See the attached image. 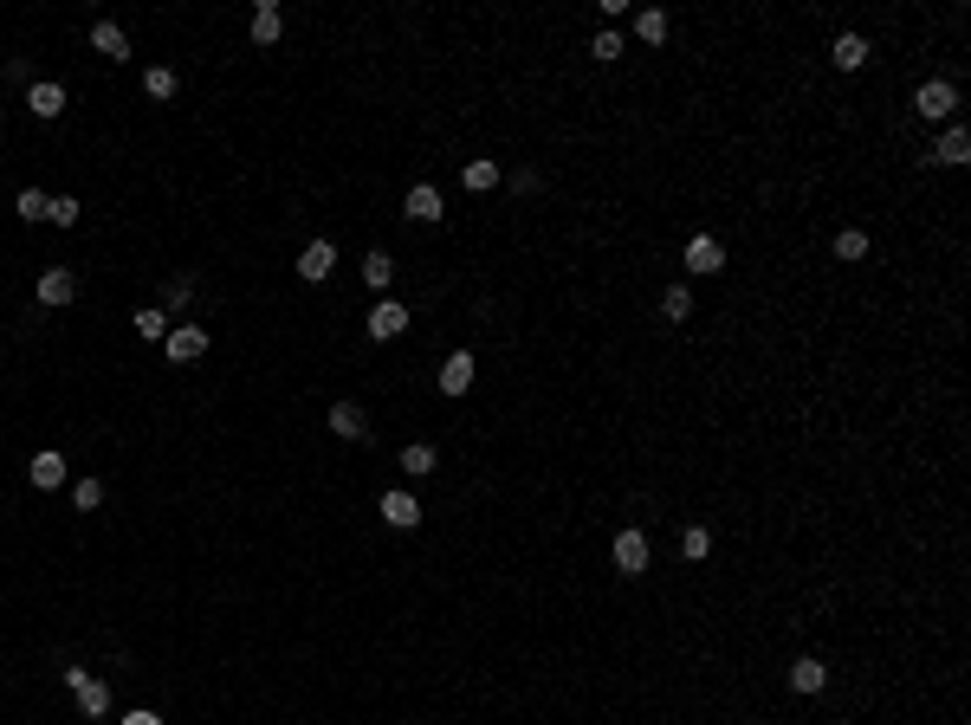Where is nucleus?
Segmentation results:
<instances>
[{"label":"nucleus","instance_id":"obj_21","mask_svg":"<svg viewBox=\"0 0 971 725\" xmlns=\"http://www.w3.org/2000/svg\"><path fill=\"white\" fill-rule=\"evenodd\" d=\"M434 467H441V454H434L428 441H408V447H402V473H408V480H428Z\"/></svg>","mask_w":971,"mask_h":725},{"label":"nucleus","instance_id":"obj_11","mask_svg":"<svg viewBox=\"0 0 971 725\" xmlns=\"http://www.w3.org/2000/svg\"><path fill=\"white\" fill-rule=\"evenodd\" d=\"M790 687L797 693H829V661L823 654H797V661H790Z\"/></svg>","mask_w":971,"mask_h":725},{"label":"nucleus","instance_id":"obj_24","mask_svg":"<svg viewBox=\"0 0 971 725\" xmlns=\"http://www.w3.org/2000/svg\"><path fill=\"white\" fill-rule=\"evenodd\" d=\"M706 551H713V531H706V525L680 531V557H687V564H706Z\"/></svg>","mask_w":971,"mask_h":725},{"label":"nucleus","instance_id":"obj_20","mask_svg":"<svg viewBox=\"0 0 971 725\" xmlns=\"http://www.w3.org/2000/svg\"><path fill=\"white\" fill-rule=\"evenodd\" d=\"M829 59H836V72H861V65H868V39H861V33H836Z\"/></svg>","mask_w":971,"mask_h":725},{"label":"nucleus","instance_id":"obj_29","mask_svg":"<svg viewBox=\"0 0 971 725\" xmlns=\"http://www.w3.org/2000/svg\"><path fill=\"white\" fill-rule=\"evenodd\" d=\"M836 259H849V266L868 259V234H861V227H842V234H836Z\"/></svg>","mask_w":971,"mask_h":725},{"label":"nucleus","instance_id":"obj_13","mask_svg":"<svg viewBox=\"0 0 971 725\" xmlns=\"http://www.w3.org/2000/svg\"><path fill=\"white\" fill-rule=\"evenodd\" d=\"M687 272H700V279L706 272H726V246H719L713 234H693L687 240Z\"/></svg>","mask_w":971,"mask_h":725},{"label":"nucleus","instance_id":"obj_2","mask_svg":"<svg viewBox=\"0 0 971 725\" xmlns=\"http://www.w3.org/2000/svg\"><path fill=\"white\" fill-rule=\"evenodd\" d=\"M65 687H72V700H78V713H91V719H104L111 713V687H104L91 667H65Z\"/></svg>","mask_w":971,"mask_h":725},{"label":"nucleus","instance_id":"obj_30","mask_svg":"<svg viewBox=\"0 0 971 725\" xmlns=\"http://www.w3.org/2000/svg\"><path fill=\"white\" fill-rule=\"evenodd\" d=\"M78 214H85V201H78V195H52V214H46V221L52 227H78Z\"/></svg>","mask_w":971,"mask_h":725},{"label":"nucleus","instance_id":"obj_18","mask_svg":"<svg viewBox=\"0 0 971 725\" xmlns=\"http://www.w3.org/2000/svg\"><path fill=\"white\" fill-rule=\"evenodd\" d=\"M460 182H467L473 195H492V188L505 182V169H499L492 156H473V162H460Z\"/></svg>","mask_w":971,"mask_h":725},{"label":"nucleus","instance_id":"obj_32","mask_svg":"<svg viewBox=\"0 0 971 725\" xmlns=\"http://www.w3.org/2000/svg\"><path fill=\"white\" fill-rule=\"evenodd\" d=\"M72 505H78V512H98V505H104V480H78L72 486Z\"/></svg>","mask_w":971,"mask_h":725},{"label":"nucleus","instance_id":"obj_3","mask_svg":"<svg viewBox=\"0 0 971 725\" xmlns=\"http://www.w3.org/2000/svg\"><path fill=\"white\" fill-rule=\"evenodd\" d=\"M609 557H615V570H622V577H641V570H648V531H615V544H609Z\"/></svg>","mask_w":971,"mask_h":725},{"label":"nucleus","instance_id":"obj_23","mask_svg":"<svg viewBox=\"0 0 971 725\" xmlns=\"http://www.w3.org/2000/svg\"><path fill=\"white\" fill-rule=\"evenodd\" d=\"M130 324H136V337H149V344H162V337H169V311H156V305H143Z\"/></svg>","mask_w":971,"mask_h":725},{"label":"nucleus","instance_id":"obj_15","mask_svg":"<svg viewBox=\"0 0 971 725\" xmlns=\"http://www.w3.org/2000/svg\"><path fill=\"white\" fill-rule=\"evenodd\" d=\"M246 33H253V46H279V33H285V13H279V0H259V7H253V20H246Z\"/></svg>","mask_w":971,"mask_h":725},{"label":"nucleus","instance_id":"obj_31","mask_svg":"<svg viewBox=\"0 0 971 725\" xmlns=\"http://www.w3.org/2000/svg\"><path fill=\"white\" fill-rule=\"evenodd\" d=\"M590 59H603V65H615V59H622V33H615V26L590 39Z\"/></svg>","mask_w":971,"mask_h":725},{"label":"nucleus","instance_id":"obj_27","mask_svg":"<svg viewBox=\"0 0 971 725\" xmlns=\"http://www.w3.org/2000/svg\"><path fill=\"white\" fill-rule=\"evenodd\" d=\"M143 91H149L156 104H169V98H175V72H169V65H149V72H143Z\"/></svg>","mask_w":971,"mask_h":725},{"label":"nucleus","instance_id":"obj_25","mask_svg":"<svg viewBox=\"0 0 971 725\" xmlns=\"http://www.w3.org/2000/svg\"><path fill=\"white\" fill-rule=\"evenodd\" d=\"M661 311H667V324H687L693 318V292H687V285H667V292H661Z\"/></svg>","mask_w":971,"mask_h":725},{"label":"nucleus","instance_id":"obj_22","mask_svg":"<svg viewBox=\"0 0 971 725\" xmlns=\"http://www.w3.org/2000/svg\"><path fill=\"white\" fill-rule=\"evenodd\" d=\"M13 214H20V221H46V214H52V195H46V188H20Z\"/></svg>","mask_w":971,"mask_h":725},{"label":"nucleus","instance_id":"obj_16","mask_svg":"<svg viewBox=\"0 0 971 725\" xmlns=\"http://www.w3.org/2000/svg\"><path fill=\"white\" fill-rule=\"evenodd\" d=\"M473 376H480V363L467 357V350H454V357H441V395H467Z\"/></svg>","mask_w":971,"mask_h":725},{"label":"nucleus","instance_id":"obj_33","mask_svg":"<svg viewBox=\"0 0 971 725\" xmlns=\"http://www.w3.org/2000/svg\"><path fill=\"white\" fill-rule=\"evenodd\" d=\"M188 298H195V279H169V298H162V305H169V311H188Z\"/></svg>","mask_w":971,"mask_h":725},{"label":"nucleus","instance_id":"obj_12","mask_svg":"<svg viewBox=\"0 0 971 725\" xmlns=\"http://www.w3.org/2000/svg\"><path fill=\"white\" fill-rule=\"evenodd\" d=\"M26 111H33V117H65V85H59V78H39V85H26Z\"/></svg>","mask_w":971,"mask_h":725},{"label":"nucleus","instance_id":"obj_14","mask_svg":"<svg viewBox=\"0 0 971 725\" xmlns=\"http://www.w3.org/2000/svg\"><path fill=\"white\" fill-rule=\"evenodd\" d=\"M324 421H331L337 441H369V415H363L357 402H331V415H324Z\"/></svg>","mask_w":971,"mask_h":725},{"label":"nucleus","instance_id":"obj_6","mask_svg":"<svg viewBox=\"0 0 971 725\" xmlns=\"http://www.w3.org/2000/svg\"><path fill=\"white\" fill-rule=\"evenodd\" d=\"M26 480H33L39 492H59L65 480H72V467H65V454H59V447H39V454L26 460Z\"/></svg>","mask_w":971,"mask_h":725},{"label":"nucleus","instance_id":"obj_17","mask_svg":"<svg viewBox=\"0 0 971 725\" xmlns=\"http://www.w3.org/2000/svg\"><path fill=\"white\" fill-rule=\"evenodd\" d=\"M402 208H408V221H421V227H434V221L447 214V208H441V188H434V182H415Z\"/></svg>","mask_w":971,"mask_h":725},{"label":"nucleus","instance_id":"obj_9","mask_svg":"<svg viewBox=\"0 0 971 725\" xmlns=\"http://www.w3.org/2000/svg\"><path fill=\"white\" fill-rule=\"evenodd\" d=\"M292 266H298V279H305V285H318V279H331V272H337V246L331 240H311Z\"/></svg>","mask_w":971,"mask_h":725},{"label":"nucleus","instance_id":"obj_8","mask_svg":"<svg viewBox=\"0 0 971 725\" xmlns=\"http://www.w3.org/2000/svg\"><path fill=\"white\" fill-rule=\"evenodd\" d=\"M933 162H939V169H965V162H971V130H965V123H946V130H939Z\"/></svg>","mask_w":971,"mask_h":725},{"label":"nucleus","instance_id":"obj_28","mask_svg":"<svg viewBox=\"0 0 971 725\" xmlns=\"http://www.w3.org/2000/svg\"><path fill=\"white\" fill-rule=\"evenodd\" d=\"M389 279H395V259H389V253H369V259H363V285L389 292Z\"/></svg>","mask_w":971,"mask_h":725},{"label":"nucleus","instance_id":"obj_19","mask_svg":"<svg viewBox=\"0 0 971 725\" xmlns=\"http://www.w3.org/2000/svg\"><path fill=\"white\" fill-rule=\"evenodd\" d=\"M91 52H104L111 65H123V59H130V39H123V26H117V20H98V26H91Z\"/></svg>","mask_w":971,"mask_h":725},{"label":"nucleus","instance_id":"obj_4","mask_svg":"<svg viewBox=\"0 0 971 725\" xmlns=\"http://www.w3.org/2000/svg\"><path fill=\"white\" fill-rule=\"evenodd\" d=\"M162 357H169V363H201V357H208V331H201V324H169Z\"/></svg>","mask_w":971,"mask_h":725},{"label":"nucleus","instance_id":"obj_5","mask_svg":"<svg viewBox=\"0 0 971 725\" xmlns=\"http://www.w3.org/2000/svg\"><path fill=\"white\" fill-rule=\"evenodd\" d=\"M363 324H369V337H376V344H389V337L408 331V305H402V298H376Z\"/></svg>","mask_w":971,"mask_h":725},{"label":"nucleus","instance_id":"obj_7","mask_svg":"<svg viewBox=\"0 0 971 725\" xmlns=\"http://www.w3.org/2000/svg\"><path fill=\"white\" fill-rule=\"evenodd\" d=\"M33 292H39V305H46V311H65V305L78 298V279H72L65 266H46V272H39V285H33Z\"/></svg>","mask_w":971,"mask_h":725},{"label":"nucleus","instance_id":"obj_10","mask_svg":"<svg viewBox=\"0 0 971 725\" xmlns=\"http://www.w3.org/2000/svg\"><path fill=\"white\" fill-rule=\"evenodd\" d=\"M376 512L389 518L395 531H415V525H421V499H415V492H402V486H395V492H382V505H376Z\"/></svg>","mask_w":971,"mask_h":725},{"label":"nucleus","instance_id":"obj_34","mask_svg":"<svg viewBox=\"0 0 971 725\" xmlns=\"http://www.w3.org/2000/svg\"><path fill=\"white\" fill-rule=\"evenodd\" d=\"M123 725H162V719H156V713L143 706V713H123Z\"/></svg>","mask_w":971,"mask_h":725},{"label":"nucleus","instance_id":"obj_26","mask_svg":"<svg viewBox=\"0 0 971 725\" xmlns=\"http://www.w3.org/2000/svg\"><path fill=\"white\" fill-rule=\"evenodd\" d=\"M635 39L661 46V39H667V13H661V7H641V13H635Z\"/></svg>","mask_w":971,"mask_h":725},{"label":"nucleus","instance_id":"obj_1","mask_svg":"<svg viewBox=\"0 0 971 725\" xmlns=\"http://www.w3.org/2000/svg\"><path fill=\"white\" fill-rule=\"evenodd\" d=\"M913 111H920L926 123H952V111H959V85H952V78H926V85L913 91Z\"/></svg>","mask_w":971,"mask_h":725}]
</instances>
